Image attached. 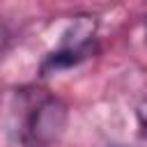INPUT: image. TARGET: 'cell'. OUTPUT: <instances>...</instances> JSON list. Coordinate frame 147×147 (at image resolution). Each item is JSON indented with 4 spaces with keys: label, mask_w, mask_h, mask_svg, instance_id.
<instances>
[{
    "label": "cell",
    "mask_w": 147,
    "mask_h": 147,
    "mask_svg": "<svg viewBox=\"0 0 147 147\" xmlns=\"http://www.w3.org/2000/svg\"><path fill=\"white\" fill-rule=\"evenodd\" d=\"M67 106L51 94H41L28 103L21 122V140L28 147H51L67 129Z\"/></svg>",
    "instance_id": "1"
},
{
    "label": "cell",
    "mask_w": 147,
    "mask_h": 147,
    "mask_svg": "<svg viewBox=\"0 0 147 147\" xmlns=\"http://www.w3.org/2000/svg\"><path fill=\"white\" fill-rule=\"evenodd\" d=\"M138 124H140L142 133L147 136V101H142V103L138 106Z\"/></svg>",
    "instance_id": "2"
},
{
    "label": "cell",
    "mask_w": 147,
    "mask_h": 147,
    "mask_svg": "<svg viewBox=\"0 0 147 147\" xmlns=\"http://www.w3.org/2000/svg\"><path fill=\"white\" fill-rule=\"evenodd\" d=\"M2 44H5V30L0 28V48H2Z\"/></svg>",
    "instance_id": "3"
}]
</instances>
